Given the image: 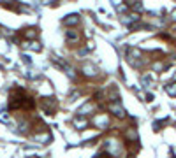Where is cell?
I'll list each match as a JSON object with an SVG mask.
<instances>
[{
    "instance_id": "cell-1",
    "label": "cell",
    "mask_w": 176,
    "mask_h": 158,
    "mask_svg": "<svg viewBox=\"0 0 176 158\" xmlns=\"http://www.w3.org/2000/svg\"><path fill=\"white\" fill-rule=\"evenodd\" d=\"M9 107H11V109H32V107H33V98L28 97L25 90L16 88V90H12V93H11Z\"/></svg>"
},
{
    "instance_id": "cell-2",
    "label": "cell",
    "mask_w": 176,
    "mask_h": 158,
    "mask_svg": "<svg viewBox=\"0 0 176 158\" xmlns=\"http://www.w3.org/2000/svg\"><path fill=\"white\" fill-rule=\"evenodd\" d=\"M56 100L53 98V97H48V98H42V109L48 113V114H53L55 113V109H56Z\"/></svg>"
},
{
    "instance_id": "cell-3",
    "label": "cell",
    "mask_w": 176,
    "mask_h": 158,
    "mask_svg": "<svg viewBox=\"0 0 176 158\" xmlns=\"http://www.w3.org/2000/svg\"><path fill=\"white\" fill-rule=\"evenodd\" d=\"M72 123H74V127H76V128H85V127L88 125V120H86V118H81V116L78 114V116H74Z\"/></svg>"
},
{
    "instance_id": "cell-4",
    "label": "cell",
    "mask_w": 176,
    "mask_h": 158,
    "mask_svg": "<svg viewBox=\"0 0 176 158\" xmlns=\"http://www.w3.org/2000/svg\"><path fill=\"white\" fill-rule=\"evenodd\" d=\"M65 39H67V42H79V33L76 30H67Z\"/></svg>"
},
{
    "instance_id": "cell-5",
    "label": "cell",
    "mask_w": 176,
    "mask_h": 158,
    "mask_svg": "<svg viewBox=\"0 0 176 158\" xmlns=\"http://www.w3.org/2000/svg\"><path fill=\"white\" fill-rule=\"evenodd\" d=\"M55 63H56V65H60V67L65 70V74H69V76H74V70H72V69H71V67H69V65H67V63H65L62 58H55Z\"/></svg>"
},
{
    "instance_id": "cell-6",
    "label": "cell",
    "mask_w": 176,
    "mask_h": 158,
    "mask_svg": "<svg viewBox=\"0 0 176 158\" xmlns=\"http://www.w3.org/2000/svg\"><path fill=\"white\" fill-rule=\"evenodd\" d=\"M109 109H111L113 113H116V116H118V118H123V116H125V111H123V107H122L118 102H116V104H111V106H109Z\"/></svg>"
},
{
    "instance_id": "cell-7",
    "label": "cell",
    "mask_w": 176,
    "mask_h": 158,
    "mask_svg": "<svg viewBox=\"0 0 176 158\" xmlns=\"http://www.w3.org/2000/svg\"><path fill=\"white\" fill-rule=\"evenodd\" d=\"M63 23H65V25H78V23H79V16H78V14H69V16L63 19Z\"/></svg>"
},
{
    "instance_id": "cell-8",
    "label": "cell",
    "mask_w": 176,
    "mask_h": 158,
    "mask_svg": "<svg viewBox=\"0 0 176 158\" xmlns=\"http://www.w3.org/2000/svg\"><path fill=\"white\" fill-rule=\"evenodd\" d=\"M83 70H85V74H88V76H95V74H97L93 65H85V67H83Z\"/></svg>"
},
{
    "instance_id": "cell-9",
    "label": "cell",
    "mask_w": 176,
    "mask_h": 158,
    "mask_svg": "<svg viewBox=\"0 0 176 158\" xmlns=\"http://www.w3.org/2000/svg\"><path fill=\"white\" fill-rule=\"evenodd\" d=\"M25 35H26V37H37V30H35V28H26Z\"/></svg>"
},
{
    "instance_id": "cell-10",
    "label": "cell",
    "mask_w": 176,
    "mask_h": 158,
    "mask_svg": "<svg viewBox=\"0 0 176 158\" xmlns=\"http://www.w3.org/2000/svg\"><path fill=\"white\" fill-rule=\"evenodd\" d=\"M95 125H97V127H100V125H108V118H106V116L97 118V120H95Z\"/></svg>"
},
{
    "instance_id": "cell-11",
    "label": "cell",
    "mask_w": 176,
    "mask_h": 158,
    "mask_svg": "<svg viewBox=\"0 0 176 158\" xmlns=\"http://www.w3.org/2000/svg\"><path fill=\"white\" fill-rule=\"evenodd\" d=\"M166 90H167V93H169L171 97H175V95H176V84H169Z\"/></svg>"
},
{
    "instance_id": "cell-12",
    "label": "cell",
    "mask_w": 176,
    "mask_h": 158,
    "mask_svg": "<svg viewBox=\"0 0 176 158\" xmlns=\"http://www.w3.org/2000/svg\"><path fill=\"white\" fill-rule=\"evenodd\" d=\"M21 58H23V60H25V62H26V63H32V60H30V58H28V56H26V55H23V56H21Z\"/></svg>"
},
{
    "instance_id": "cell-13",
    "label": "cell",
    "mask_w": 176,
    "mask_h": 158,
    "mask_svg": "<svg viewBox=\"0 0 176 158\" xmlns=\"http://www.w3.org/2000/svg\"><path fill=\"white\" fill-rule=\"evenodd\" d=\"M173 19H176V11L173 12Z\"/></svg>"
},
{
    "instance_id": "cell-14",
    "label": "cell",
    "mask_w": 176,
    "mask_h": 158,
    "mask_svg": "<svg viewBox=\"0 0 176 158\" xmlns=\"http://www.w3.org/2000/svg\"><path fill=\"white\" fill-rule=\"evenodd\" d=\"M129 158H134V157H129Z\"/></svg>"
}]
</instances>
